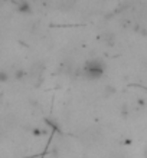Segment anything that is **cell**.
Returning <instances> with one entry per match:
<instances>
[{"instance_id": "1", "label": "cell", "mask_w": 147, "mask_h": 158, "mask_svg": "<svg viewBox=\"0 0 147 158\" xmlns=\"http://www.w3.org/2000/svg\"><path fill=\"white\" fill-rule=\"evenodd\" d=\"M82 72H84V75L87 76V78L98 79L104 73V65H102V62L97 60V59H93V60H88V62L84 65Z\"/></svg>"}, {"instance_id": "2", "label": "cell", "mask_w": 147, "mask_h": 158, "mask_svg": "<svg viewBox=\"0 0 147 158\" xmlns=\"http://www.w3.org/2000/svg\"><path fill=\"white\" fill-rule=\"evenodd\" d=\"M19 12H22V13H30V12H32V9H30L29 3H26V2L19 3Z\"/></svg>"}, {"instance_id": "3", "label": "cell", "mask_w": 147, "mask_h": 158, "mask_svg": "<svg viewBox=\"0 0 147 158\" xmlns=\"http://www.w3.org/2000/svg\"><path fill=\"white\" fill-rule=\"evenodd\" d=\"M25 76H26V72L23 71V69H16L15 73H13V78L16 79V81H22Z\"/></svg>"}, {"instance_id": "4", "label": "cell", "mask_w": 147, "mask_h": 158, "mask_svg": "<svg viewBox=\"0 0 147 158\" xmlns=\"http://www.w3.org/2000/svg\"><path fill=\"white\" fill-rule=\"evenodd\" d=\"M114 92H115V88H114V86H111V85H105V86H104V96L113 95Z\"/></svg>"}, {"instance_id": "5", "label": "cell", "mask_w": 147, "mask_h": 158, "mask_svg": "<svg viewBox=\"0 0 147 158\" xmlns=\"http://www.w3.org/2000/svg\"><path fill=\"white\" fill-rule=\"evenodd\" d=\"M0 81H2V82H7L9 81V75H7V72L6 71L0 72Z\"/></svg>"}, {"instance_id": "6", "label": "cell", "mask_w": 147, "mask_h": 158, "mask_svg": "<svg viewBox=\"0 0 147 158\" xmlns=\"http://www.w3.org/2000/svg\"><path fill=\"white\" fill-rule=\"evenodd\" d=\"M127 114H128V108H127V105L124 104V105H123V108H121V115H123V117H126Z\"/></svg>"}, {"instance_id": "7", "label": "cell", "mask_w": 147, "mask_h": 158, "mask_svg": "<svg viewBox=\"0 0 147 158\" xmlns=\"http://www.w3.org/2000/svg\"><path fill=\"white\" fill-rule=\"evenodd\" d=\"M143 155H144V158H147V147L144 148V151H143Z\"/></svg>"}]
</instances>
